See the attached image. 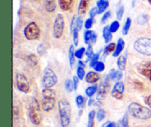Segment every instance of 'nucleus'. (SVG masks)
Segmentation results:
<instances>
[{
	"label": "nucleus",
	"mask_w": 151,
	"mask_h": 127,
	"mask_svg": "<svg viewBox=\"0 0 151 127\" xmlns=\"http://www.w3.org/2000/svg\"><path fill=\"white\" fill-rule=\"evenodd\" d=\"M131 19L130 17L127 18L126 21H125V23L124 25L123 28H122V34L123 35H127L129 32V30L131 28Z\"/></svg>",
	"instance_id": "25"
},
{
	"label": "nucleus",
	"mask_w": 151,
	"mask_h": 127,
	"mask_svg": "<svg viewBox=\"0 0 151 127\" xmlns=\"http://www.w3.org/2000/svg\"><path fill=\"white\" fill-rule=\"evenodd\" d=\"M99 57H100V55H99V53L94 54V56H93L92 58L90 60V63H89L90 67H93V68L94 67V66L96 65V64H97V62L99 61H98Z\"/></svg>",
	"instance_id": "37"
},
{
	"label": "nucleus",
	"mask_w": 151,
	"mask_h": 127,
	"mask_svg": "<svg viewBox=\"0 0 151 127\" xmlns=\"http://www.w3.org/2000/svg\"><path fill=\"white\" fill-rule=\"evenodd\" d=\"M97 90H98V87H97V84H94V85L87 87L85 92L88 97H91L94 94H95V92L97 91Z\"/></svg>",
	"instance_id": "24"
},
{
	"label": "nucleus",
	"mask_w": 151,
	"mask_h": 127,
	"mask_svg": "<svg viewBox=\"0 0 151 127\" xmlns=\"http://www.w3.org/2000/svg\"><path fill=\"white\" fill-rule=\"evenodd\" d=\"M134 86H135V87L137 89L142 90L145 89L144 84H143L141 81H138V80H137V81H134Z\"/></svg>",
	"instance_id": "43"
},
{
	"label": "nucleus",
	"mask_w": 151,
	"mask_h": 127,
	"mask_svg": "<svg viewBox=\"0 0 151 127\" xmlns=\"http://www.w3.org/2000/svg\"><path fill=\"white\" fill-rule=\"evenodd\" d=\"M16 83L17 88L19 91L24 93H28L30 91V86L28 82L27 78L22 73L16 74Z\"/></svg>",
	"instance_id": "9"
},
{
	"label": "nucleus",
	"mask_w": 151,
	"mask_h": 127,
	"mask_svg": "<svg viewBox=\"0 0 151 127\" xmlns=\"http://www.w3.org/2000/svg\"><path fill=\"white\" fill-rule=\"evenodd\" d=\"M102 127H118L117 124L114 121H107V122L105 123Z\"/></svg>",
	"instance_id": "45"
},
{
	"label": "nucleus",
	"mask_w": 151,
	"mask_h": 127,
	"mask_svg": "<svg viewBox=\"0 0 151 127\" xmlns=\"http://www.w3.org/2000/svg\"><path fill=\"white\" fill-rule=\"evenodd\" d=\"M90 0H81L79 3V6H78V13L80 16L84 15L87 12L89 6Z\"/></svg>",
	"instance_id": "15"
},
{
	"label": "nucleus",
	"mask_w": 151,
	"mask_h": 127,
	"mask_svg": "<svg viewBox=\"0 0 151 127\" xmlns=\"http://www.w3.org/2000/svg\"><path fill=\"white\" fill-rule=\"evenodd\" d=\"M100 79V76L97 72L91 71V72H88L86 75V81L87 83H89V84H95Z\"/></svg>",
	"instance_id": "14"
},
{
	"label": "nucleus",
	"mask_w": 151,
	"mask_h": 127,
	"mask_svg": "<svg viewBox=\"0 0 151 127\" xmlns=\"http://www.w3.org/2000/svg\"><path fill=\"white\" fill-rule=\"evenodd\" d=\"M86 72L84 70L83 67H81V66H78L77 68V76L80 80H83L85 77Z\"/></svg>",
	"instance_id": "35"
},
{
	"label": "nucleus",
	"mask_w": 151,
	"mask_h": 127,
	"mask_svg": "<svg viewBox=\"0 0 151 127\" xmlns=\"http://www.w3.org/2000/svg\"><path fill=\"white\" fill-rule=\"evenodd\" d=\"M103 36L105 40L106 43H109L112 40L113 35H112V32H111L109 30V26H106L103 30Z\"/></svg>",
	"instance_id": "21"
},
{
	"label": "nucleus",
	"mask_w": 151,
	"mask_h": 127,
	"mask_svg": "<svg viewBox=\"0 0 151 127\" xmlns=\"http://www.w3.org/2000/svg\"><path fill=\"white\" fill-rule=\"evenodd\" d=\"M93 103H94V99H92V98H90V100H88V106H91V105Z\"/></svg>",
	"instance_id": "51"
},
{
	"label": "nucleus",
	"mask_w": 151,
	"mask_h": 127,
	"mask_svg": "<svg viewBox=\"0 0 151 127\" xmlns=\"http://www.w3.org/2000/svg\"><path fill=\"white\" fill-rule=\"evenodd\" d=\"M83 22L82 18L81 16H78V17H77L76 21H75V27L77 28L78 30H81L83 27Z\"/></svg>",
	"instance_id": "38"
},
{
	"label": "nucleus",
	"mask_w": 151,
	"mask_h": 127,
	"mask_svg": "<svg viewBox=\"0 0 151 127\" xmlns=\"http://www.w3.org/2000/svg\"><path fill=\"white\" fill-rule=\"evenodd\" d=\"M134 48L137 52L145 56H151V38L141 37L135 41Z\"/></svg>",
	"instance_id": "4"
},
{
	"label": "nucleus",
	"mask_w": 151,
	"mask_h": 127,
	"mask_svg": "<svg viewBox=\"0 0 151 127\" xmlns=\"http://www.w3.org/2000/svg\"><path fill=\"white\" fill-rule=\"evenodd\" d=\"M78 64V66H81V67L85 68V64H84V63L82 61H79Z\"/></svg>",
	"instance_id": "50"
},
{
	"label": "nucleus",
	"mask_w": 151,
	"mask_h": 127,
	"mask_svg": "<svg viewBox=\"0 0 151 127\" xmlns=\"http://www.w3.org/2000/svg\"><path fill=\"white\" fill-rule=\"evenodd\" d=\"M44 6L47 12L52 13L56 9L55 0H44Z\"/></svg>",
	"instance_id": "18"
},
{
	"label": "nucleus",
	"mask_w": 151,
	"mask_h": 127,
	"mask_svg": "<svg viewBox=\"0 0 151 127\" xmlns=\"http://www.w3.org/2000/svg\"><path fill=\"white\" fill-rule=\"evenodd\" d=\"M96 112L94 110H91L88 113V122L87 127H94V118H95Z\"/></svg>",
	"instance_id": "26"
},
{
	"label": "nucleus",
	"mask_w": 151,
	"mask_h": 127,
	"mask_svg": "<svg viewBox=\"0 0 151 127\" xmlns=\"http://www.w3.org/2000/svg\"><path fill=\"white\" fill-rule=\"evenodd\" d=\"M85 102V99L82 95H78L76 97V104L79 108L83 107Z\"/></svg>",
	"instance_id": "39"
},
{
	"label": "nucleus",
	"mask_w": 151,
	"mask_h": 127,
	"mask_svg": "<svg viewBox=\"0 0 151 127\" xmlns=\"http://www.w3.org/2000/svg\"><path fill=\"white\" fill-rule=\"evenodd\" d=\"M128 112L131 116L140 120H147L151 118L150 109L135 102L128 106Z\"/></svg>",
	"instance_id": "1"
},
{
	"label": "nucleus",
	"mask_w": 151,
	"mask_h": 127,
	"mask_svg": "<svg viewBox=\"0 0 151 127\" xmlns=\"http://www.w3.org/2000/svg\"><path fill=\"white\" fill-rule=\"evenodd\" d=\"M122 71L121 70H116L115 71V69H111L109 72V78L111 80H113V81H119V80L122 79Z\"/></svg>",
	"instance_id": "20"
},
{
	"label": "nucleus",
	"mask_w": 151,
	"mask_h": 127,
	"mask_svg": "<svg viewBox=\"0 0 151 127\" xmlns=\"http://www.w3.org/2000/svg\"><path fill=\"white\" fill-rule=\"evenodd\" d=\"M126 58L125 56H119L117 58V66L119 68V70L124 71L125 70V68H126Z\"/></svg>",
	"instance_id": "22"
},
{
	"label": "nucleus",
	"mask_w": 151,
	"mask_h": 127,
	"mask_svg": "<svg viewBox=\"0 0 151 127\" xmlns=\"http://www.w3.org/2000/svg\"><path fill=\"white\" fill-rule=\"evenodd\" d=\"M28 62L32 66H36L38 64V59L37 56L34 54H31L28 56Z\"/></svg>",
	"instance_id": "27"
},
{
	"label": "nucleus",
	"mask_w": 151,
	"mask_h": 127,
	"mask_svg": "<svg viewBox=\"0 0 151 127\" xmlns=\"http://www.w3.org/2000/svg\"><path fill=\"white\" fill-rule=\"evenodd\" d=\"M105 67H106V66H105V64L103 62L98 61L97 64H96L95 66H94V69L97 72H102L104 71Z\"/></svg>",
	"instance_id": "34"
},
{
	"label": "nucleus",
	"mask_w": 151,
	"mask_h": 127,
	"mask_svg": "<svg viewBox=\"0 0 151 127\" xmlns=\"http://www.w3.org/2000/svg\"><path fill=\"white\" fill-rule=\"evenodd\" d=\"M148 2L150 3V5H151V0H148Z\"/></svg>",
	"instance_id": "52"
},
{
	"label": "nucleus",
	"mask_w": 151,
	"mask_h": 127,
	"mask_svg": "<svg viewBox=\"0 0 151 127\" xmlns=\"http://www.w3.org/2000/svg\"><path fill=\"white\" fill-rule=\"evenodd\" d=\"M71 105L68 100L61 99L58 102V112L62 127H69L71 119Z\"/></svg>",
	"instance_id": "2"
},
{
	"label": "nucleus",
	"mask_w": 151,
	"mask_h": 127,
	"mask_svg": "<svg viewBox=\"0 0 151 127\" xmlns=\"http://www.w3.org/2000/svg\"><path fill=\"white\" fill-rule=\"evenodd\" d=\"M32 1H36V0H32Z\"/></svg>",
	"instance_id": "53"
},
{
	"label": "nucleus",
	"mask_w": 151,
	"mask_h": 127,
	"mask_svg": "<svg viewBox=\"0 0 151 127\" xmlns=\"http://www.w3.org/2000/svg\"><path fill=\"white\" fill-rule=\"evenodd\" d=\"M93 23H94V19L91 18H88L86 20L85 23H84V27L86 30H89L92 27Z\"/></svg>",
	"instance_id": "41"
},
{
	"label": "nucleus",
	"mask_w": 151,
	"mask_h": 127,
	"mask_svg": "<svg viewBox=\"0 0 151 127\" xmlns=\"http://www.w3.org/2000/svg\"><path fill=\"white\" fill-rule=\"evenodd\" d=\"M122 127H129V126H128V118L127 114H125L122 118Z\"/></svg>",
	"instance_id": "46"
},
{
	"label": "nucleus",
	"mask_w": 151,
	"mask_h": 127,
	"mask_svg": "<svg viewBox=\"0 0 151 127\" xmlns=\"http://www.w3.org/2000/svg\"><path fill=\"white\" fill-rule=\"evenodd\" d=\"M106 117V112L103 109H99L97 112V118L98 121H102Z\"/></svg>",
	"instance_id": "36"
},
{
	"label": "nucleus",
	"mask_w": 151,
	"mask_h": 127,
	"mask_svg": "<svg viewBox=\"0 0 151 127\" xmlns=\"http://www.w3.org/2000/svg\"><path fill=\"white\" fill-rule=\"evenodd\" d=\"M65 27L64 16L61 13H58L55 19L53 25V36L57 39L62 37Z\"/></svg>",
	"instance_id": "7"
},
{
	"label": "nucleus",
	"mask_w": 151,
	"mask_h": 127,
	"mask_svg": "<svg viewBox=\"0 0 151 127\" xmlns=\"http://www.w3.org/2000/svg\"><path fill=\"white\" fill-rule=\"evenodd\" d=\"M85 54L86 55L87 58H88V59L86 60V61H88V60L89 61L91 60V59L93 58V56H94V51H93V48H92V47H91V44L88 45V47H87L86 50Z\"/></svg>",
	"instance_id": "32"
},
{
	"label": "nucleus",
	"mask_w": 151,
	"mask_h": 127,
	"mask_svg": "<svg viewBox=\"0 0 151 127\" xmlns=\"http://www.w3.org/2000/svg\"><path fill=\"white\" fill-rule=\"evenodd\" d=\"M72 33H73L74 45L77 47L78 45V43H79V30L75 27L72 30Z\"/></svg>",
	"instance_id": "31"
},
{
	"label": "nucleus",
	"mask_w": 151,
	"mask_h": 127,
	"mask_svg": "<svg viewBox=\"0 0 151 127\" xmlns=\"http://www.w3.org/2000/svg\"><path fill=\"white\" fill-rule=\"evenodd\" d=\"M139 73L151 81V61L143 62L137 66Z\"/></svg>",
	"instance_id": "10"
},
{
	"label": "nucleus",
	"mask_w": 151,
	"mask_h": 127,
	"mask_svg": "<svg viewBox=\"0 0 151 127\" xmlns=\"http://www.w3.org/2000/svg\"><path fill=\"white\" fill-rule=\"evenodd\" d=\"M119 27H120L119 22H118V21H114V22L111 24L110 26H109V30H110V31L112 33H114V32H116V31L119 30Z\"/></svg>",
	"instance_id": "30"
},
{
	"label": "nucleus",
	"mask_w": 151,
	"mask_h": 127,
	"mask_svg": "<svg viewBox=\"0 0 151 127\" xmlns=\"http://www.w3.org/2000/svg\"><path fill=\"white\" fill-rule=\"evenodd\" d=\"M110 89V84H109V81L107 79L105 80L104 81L100 84V87H99L98 90H97V99L98 100H103L106 98V95H107L108 92Z\"/></svg>",
	"instance_id": "11"
},
{
	"label": "nucleus",
	"mask_w": 151,
	"mask_h": 127,
	"mask_svg": "<svg viewBox=\"0 0 151 127\" xmlns=\"http://www.w3.org/2000/svg\"><path fill=\"white\" fill-rule=\"evenodd\" d=\"M124 11H125V8H124V6H121L118 8V10H116V18H117L118 20H121L122 19V16H123Z\"/></svg>",
	"instance_id": "40"
},
{
	"label": "nucleus",
	"mask_w": 151,
	"mask_h": 127,
	"mask_svg": "<svg viewBox=\"0 0 151 127\" xmlns=\"http://www.w3.org/2000/svg\"><path fill=\"white\" fill-rule=\"evenodd\" d=\"M42 101L41 107L45 112H50L55 107L56 103L55 92L51 88L44 89L42 91Z\"/></svg>",
	"instance_id": "3"
},
{
	"label": "nucleus",
	"mask_w": 151,
	"mask_h": 127,
	"mask_svg": "<svg viewBox=\"0 0 151 127\" xmlns=\"http://www.w3.org/2000/svg\"><path fill=\"white\" fill-rule=\"evenodd\" d=\"M38 53H39V55H43L45 53V47H44V46L42 44H39V46H38Z\"/></svg>",
	"instance_id": "48"
},
{
	"label": "nucleus",
	"mask_w": 151,
	"mask_h": 127,
	"mask_svg": "<svg viewBox=\"0 0 151 127\" xmlns=\"http://www.w3.org/2000/svg\"><path fill=\"white\" fill-rule=\"evenodd\" d=\"M86 53L85 47H81V48H79L78 50H75V58H78V59H81L83 58V56L84 53Z\"/></svg>",
	"instance_id": "33"
},
{
	"label": "nucleus",
	"mask_w": 151,
	"mask_h": 127,
	"mask_svg": "<svg viewBox=\"0 0 151 127\" xmlns=\"http://www.w3.org/2000/svg\"><path fill=\"white\" fill-rule=\"evenodd\" d=\"M116 45L115 44V43H110V44H108L106 47V48H105L104 53L106 55H109L111 53H114V52L115 51V50H116Z\"/></svg>",
	"instance_id": "29"
},
{
	"label": "nucleus",
	"mask_w": 151,
	"mask_h": 127,
	"mask_svg": "<svg viewBox=\"0 0 151 127\" xmlns=\"http://www.w3.org/2000/svg\"><path fill=\"white\" fill-rule=\"evenodd\" d=\"M98 14V10H97V7H93L89 11V16L91 19H94L96 16V15Z\"/></svg>",
	"instance_id": "44"
},
{
	"label": "nucleus",
	"mask_w": 151,
	"mask_h": 127,
	"mask_svg": "<svg viewBox=\"0 0 151 127\" xmlns=\"http://www.w3.org/2000/svg\"><path fill=\"white\" fill-rule=\"evenodd\" d=\"M24 34L27 39L33 41V40L38 39L41 35V30L38 25L35 22H32L25 27L24 30Z\"/></svg>",
	"instance_id": "6"
},
{
	"label": "nucleus",
	"mask_w": 151,
	"mask_h": 127,
	"mask_svg": "<svg viewBox=\"0 0 151 127\" xmlns=\"http://www.w3.org/2000/svg\"><path fill=\"white\" fill-rule=\"evenodd\" d=\"M58 82V77L50 67H46L43 75V86L44 89H50L54 87Z\"/></svg>",
	"instance_id": "5"
},
{
	"label": "nucleus",
	"mask_w": 151,
	"mask_h": 127,
	"mask_svg": "<svg viewBox=\"0 0 151 127\" xmlns=\"http://www.w3.org/2000/svg\"><path fill=\"white\" fill-rule=\"evenodd\" d=\"M73 83H74V87H75V90H77L78 87V84H79L80 79L78 78V76H74L73 77Z\"/></svg>",
	"instance_id": "47"
},
{
	"label": "nucleus",
	"mask_w": 151,
	"mask_h": 127,
	"mask_svg": "<svg viewBox=\"0 0 151 127\" xmlns=\"http://www.w3.org/2000/svg\"><path fill=\"white\" fill-rule=\"evenodd\" d=\"M64 86L65 89H66V91H67L68 92H72L73 90H75L73 81H72L71 79H66V81H65Z\"/></svg>",
	"instance_id": "28"
},
{
	"label": "nucleus",
	"mask_w": 151,
	"mask_h": 127,
	"mask_svg": "<svg viewBox=\"0 0 151 127\" xmlns=\"http://www.w3.org/2000/svg\"><path fill=\"white\" fill-rule=\"evenodd\" d=\"M38 111H39V104L36 99H33L29 106V117L31 122L34 125H39L41 123V118L38 115Z\"/></svg>",
	"instance_id": "8"
},
{
	"label": "nucleus",
	"mask_w": 151,
	"mask_h": 127,
	"mask_svg": "<svg viewBox=\"0 0 151 127\" xmlns=\"http://www.w3.org/2000/svg\"><path fill=\"white\" fill-rule=\"evenodd\" d=\"M74 0H58L59 7L63 11H68L72 8Z\"/></svg>",
	"instance_id": "16"
},
{
	"label": "nucleus",
	"mask_w": 151,
	"mask_h": 127,
	"mask_svg": "<svg viewBox=\"0 0 151 127\" xmlns=\"http://www.w3.org/2000/svg\"><path fill=\"white\" fill-rule=\"evenodd\" d=\"M110 17H111V11H106V13L103 14V17H102L101 22L103 24H105L108 20H109Z\"/></svg>",
	"instance_id": "42"
},
{
	"label": "nucleus",
	"mask_w": 151,
	"mask_h": 127,
	"mask_svg": "<svg viewBox=\"0 0 151 127\" xmlns=\"http://www.w3.org/2000/svg\"><path fill=\"white\" fill-rule=\"evenodd\" d=\"M125 42L124 41V40L122 38H119L117 41V44H116V50L113 53V56L114 57H118V56H120L121 53L122 52V50L125 48Z\"/></svg>",
	"instance_id": "17"
},
{
	"label": "nucleus",
	"mask_w": 151,
	"mask_h": 127,
	"mask_svg": "<svg viewBox=\"0 0 151 127\" xmlns=\"http://www.w3.org/2000/svg\"><path fill=\"white\" fill-rule=\"evenodd\" d=\"M109 2L108 0H98L97 2V7L98 10V14L103 13L109 7Z\"/></svg>",
	"instance_id": "19"
},
{
	"label": "nucleus",
	"mask_w": 151,
	"mask_h": 127,
	"mask_svg": "<svg viewBox=\"0 0 151 127\" xmlns=\"http://www.w3.org/2000/svg\"><path fill=\"white\" fill-rule=\"evenodd\" d=\"M145 103H146V104H147V106H148L149 107H150L151 109V95H150L147 96V97H146Z\"/></svg>",
	"instance_id": "49"
},
{
	"label": "nucleus",
	"mask_w": 151,
	"mask_h": 127,
	"mask_svg": "<svg viewBox=\"0 0 151 127\" xmlns=\"http://www.w3.org/2000/svg\"><path fill=\"white\" fill-rule=\"evenodd\" d=\"M75 47L74 45H71L69 49V61L71 67H73L75 63Z\"/></svg>",
	"instance_id": "23"
},
{
	"label": "nucleus",
	"mask_w": 151,
	"mask_h": 127,
	"mask_svg": "<svg viewBox=\"0 0 151 127\" xmlns=\"http://www.w3.org/2000/svg\"><path fill=\"white\" fill-rule=\"evenodd\" d=\"M97 39V35L94 31L91 30H87L84 33V41L86 44L89 45L91 44H95Z\"/></svg>",
	"instance_id": "13"
},
{
	"label": "nucleus",
	"mask_w": 151,
	"mask_h": 127,
	"mask_svg": "<svg viewBox=\"0 0 151 127\" xmlns=\"http://www.w3.org/2000/svg\"><path fill=\"white\" fill-rule=\"evenodd\" d=\"M125 91V85L122 81H117L114 86L111 92V95L117 100H121L123 97V93Z\"/></svg>",
	"instance_id": "12"
}]
</instances>
